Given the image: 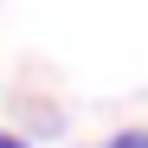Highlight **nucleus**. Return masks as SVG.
<instances>
[{
    "instance_id": "f257e3e1",
    "label": "nucleus",
    "mask_w": 148,
    "mask_h": 148,
    "mask_svg": "<svg viewBox=\"0 0 148 148\" xmlns=\"http://www.w3.org/2000/svg\"><path fill=\"white\" fill-rule=\"evenodd\" d=\"M110 148H148V129H129V135H116Z\"/></svg>"
},
{
    "instance_id": "f03ea898",
    "label": "nucleus",
    "mask_w": 148,
    "mask_h": 148,
    "mask_svg": "<svg viewBox=\"0 0 148 148\" xmlns=\"http://www.w3.org/2000/svg\"><path fill=\"white\" fill-rule=\"evenodd\" d=\"M0 148H26V142H19V135H0Z\"/></svg>"
}]
</instances>
